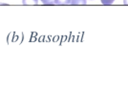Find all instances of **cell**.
<instances>
[{
  "mask_svg": "<svg viewBox=\"0 0 128 111\" xmlns=\"http://www.w3.org/2000/svg\"><path fill=\"white\" fill-rule=\"evenodd\" d=\"M41 2H43V4L45 5H48V4H52L53 0H41Z\"/></svg>",
  "mask_w": 128,
  "mask_h": 111,
  "instance_id": "5b68a950",
  "label": "cell"
},
{
  "mask_svg": "<svg viewBox=\"0 0 128 111\" xmlns=\"http://www.w3.org/2000/svg\"><path fill=\"white\" fill-rule=\"evenodd\" d=\"M86 0H72L71 5H85Z\"/></svg>",
  "mask_w": 128,
  "mask_h": 111,
  "instance_id": "7a4b0ae2",
  "label": "cell"
},
{
  "mask_svg": "<svg viewBox=\"0 0 128 111\" xmlns=\"http://www.w3.org/2000/svg\"><path fill=\"white\" fill-rule=\"evenodd\" d=\"M23 4L24 5H38V0H23Z\"/></svg>",
  "mask_w": 128,
  "mask_h": 111,
  "instance_id": "3957f363",
  "label": "cell"
},
{
  "mask_svg": "<svg viewBox=\"0 0 128 111\" xmlns=\"http://www.w3.org/2000/svg\"><path fill=\"white\" fill-rule=\"evenodd\" d=\"M72 0H53L52 4L54 5H71Z\"/></svg>",
  "mask_w": 128,
  "mask_h": 111,
  "instance_id": "6da1fadb",
  "label": "cell"
},
{
  "mask_svg": "<svg viewBox=\"0 0 128 111\" xmlns=\"http://www.w3.org/2000/svg\"><path fill=\"white\" fill-rule=\"evenodd\" d=\"M103 5H111L115 0H100Z\"/></svg>",
  "mask_w": 128,
  "mask_h": 111,
  "instance_id": "277c9868",
  "label": "cell"
},
{
  "mask_svg": "<svg viewBox=\"0 0 128 111\" xmlns=\"http://www.w3.org/2000/svg\"><path fill=\"white\" fill-rule=\"evenodd\" d=\"M123 3H124L125 5H128V0H123Z\"/></svg>",
  "mask_w": 128,
  "mask_h": 111,
  "instance_id": "8992f818",
  "label": "cell"
}]
</instances>
